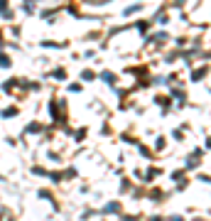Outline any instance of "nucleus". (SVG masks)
I'll use <instances>...</instances> for the list:
<instances>
[{"label": "nucleus", "mask_w": 211, "mask_h": 221, "mask_svg": "<svg viewBox=\"0 0 211 221\" xmlns=\"http://www.w3.org/2000/svg\"><path fill=\"white\" fill-rule=\"evenodd\" d=\"M0 66H3V69H8V66H10V59H8L5 54H0Z\"/></svg>", "instance_id": "obj_1"}, {"label": "nucleus", "mask_w": 211, "mask_h": 221, "mask_svg": "<svg viewBox=\"0 0 211 221\" xmlns=\"http://www.w3.org/2000/svg\"><path fill=\"white\" fill-rule=\"evenodd\" d=\"M3 8H5V0H0V13H3Z\"/></svg>", "instance_id": "obj_2"}]
</instances>
